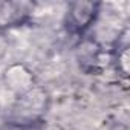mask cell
Returning <instances> with one entry per match:
<instances>
[{"mask_svg": "<svg viewBox=\"0 0 130 130\" xmlns=\"http://www.w3.org/2000/svg\"><path fill=\"white\" fill-rule=\"evenodd\" d=\"M101 6L103 3L100 2H87V0L71 2L64 14L66 32L74 37H84L96 23L101 14Z\"/></svg>", "mask_w": 130, "mask_h": 130, "instance_id": "1", "label": "cell"}, {"mask_svg": "<svg viewBox=\"0 0 130 130\" xmlns=\"http://www.w3.org/2000/svg\"><path fill=\"white\" fill-rule=\"evenodd\" d=\"M47 101L49 98L46 92L38 86H34L25 90L23 93L17 96V101L14 106L15 112H14L12 119H19L25 122L43 121V113L47 109Z\"/></svg>", "mask_w": 130, "mask_h": 130, "instance_id": "2", "label": "cell"}, {"mask_svg": "<svg viewBox=\"0 0 130 130\" xmlns=\"http://www.w3.org/2000/svg\"><path fill=\"white\" fill-rule=\"evenodd\" d=\"M5 80L11 89H15L17 93H23L25 90L34 87V75L23 64H14L5 71Z\"/></svg>", "mask_w": 130, "mask_h": 130, "instance_id": "3", "label": "cell"}, {"mask_svg": "<svg viewBox=\"0 0 130 130\" xmlns=\"http://www.w3.org/2000/svg\"><path fill=\"white\" fill-rule=\"evenodd\" d=\"M112 57H113V63L118 74L127 78L128 77V29L127 28L115 41Z\"/></svg>", "mask_w": 130, "mask_h": 130, "instance_id": "4", "label": "cell"}, {"mask_svg": "<svg viewBox=\"0 0 130 130\" xmlns=\"http://www.w3.org/2000/svg\"><path fill=\"white\" fill-rule=\"evenodd\" d=\"M43 121L37 122H25L19 119H6L3 122H0V130H41Z\"/></svg>", "mask_w": 130, "mask_h": 130, "instance_id": "5", "label": "cell"}]
</instances>
